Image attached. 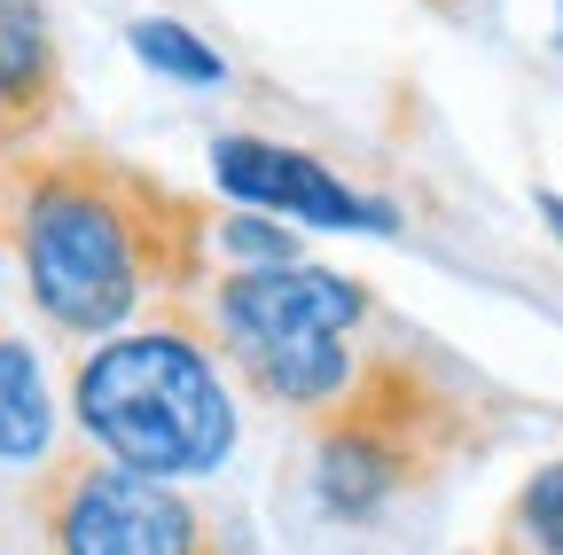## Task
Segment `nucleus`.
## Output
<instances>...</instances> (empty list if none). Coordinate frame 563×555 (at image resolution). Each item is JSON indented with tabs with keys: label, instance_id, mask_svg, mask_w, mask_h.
Instances as JSON below:
<instances>
[{
	"label": "nucleus",
	"instance_id": "f257e3e1",
	"mask_svg": "<svg viewBox=\"0 0 563 555\" xmlns=\"http://www.w3.org/2000/svg\"><path fill=\"white\" fill-rule=\"evenodd\" d=\"M9 251L47 329L102 344L141 313L203 298L211 282V212L87 142L9 157Z\"/></svg>",
	"mask_w": 563,
	"mask_h": 555
},
{
	"label": "nucleus",
	"instance_id": "f03ea898",
	"mask_svg": "<svg viewBox=\"0 0 563 555\" xmlns=\"http://www.w3.org/2000/svg\"><path fill=\"white\" fill-rule=\"evenodd\" d=\"M493 439V399L415 344H368L344 399L313 414L306 493L329 524H376L446 485Z\"/></svg>",
	"mask_w": 563,
	"mask_h": 555
},
{
	"label": "nucleus",
	"instance_id": "7ed1b4c3",
	"mask_svg": "<svg viewBox=\"0 0 563 555\" xmlns=\"http://www.w3.org/2000/svg\"><path fill=\"white\" fill-rule=\"evenodd\" d=\"M70 423L87 431V446L118 469L196 485L211 469H228L243 439L235 376L220 360L211 329L188 306L141 313L133 329L102 336L70 376Z\"/></svg>",
	"mask_w": 563,
	"mask_h": 555
},
{
	"label": "nucleus",
	"instance_id": "20e7f679",
	"mask_svg": "<svg viewBox=\"0 0 563 555\" xmlns=\"http://www.w3.org/2000/svg\"><path fill=\"white\" fill-rule=\"evenodd\" d=\"M368 321H376V290L361 274H336L313 258L228 266L203 282V329L220 344L228 376L290 414H321L344 399L352 368L368 353L361 344Z\"/></svg>",
	"mask_w": 563,
	"mask_h": 555
},
{
	"label": "nucleus",
	"instance_id": "39448f33",
	"mask_svg": "<svg viewBox=\"0 0 563 555\" xmlns=\"http://www.w3.org/2000/svg\"><path fill=\"white\" fill-rule=\"evenodd\" d=\"M32 509H40L47 555H235V532L220 524V509H203L165 477L118 469L95 446L47 454Z\"/></svg>",
	"mask_w": 563,
	"mask_h": 555
},
{
	"label": "nucleus",
	"instance_id": "423d86ee",
	"mask_svg": "<svg viewBox=\"0 0 563 555\" xmlns=\"http://www.w3.org/2000/svg\"><path fill=\"white\" fill-rule=\"evenodd\" d=\"M211 180H220V196H235L243 212L290 220V227H321V235H399V203L336 180L321 157H306L290 142H266V133H220V142H211Z\"/></svg>",
	"mask_w": 563,
	"mask_h": 555
},
{
	"label": "nucleus",
	"instance_id": "0eeeda50",
	"mask_svg": "<svg viewBox=\"0 0 563 555\" xmlns=\"http://www.w3.org/2000/svg\"><path fill=\"white\" fill-rule=\"evenodd\" d=\"M63 110V47L47 0H0V157L40 149Z\"/></svg>",
	"mask_w": 563,
	"mask_h": 555
},
{
	"label": "nucleus",
	"instance_id": "6e6552de",
	"mask_svg": "<svg viewBox=\"0 0 563 555\" xmlns=\"http://www.w3.org/2000/svg\"><path fill=\"white\" fill-rule=\"evenodd\" d=\"M55 454V391L24 336H0V469H32Z\"/></svg>",
	"mask_w": 563,
	"mask_h": 555
},
{
	"label": "nucleus",
	"instance_id": "1a4fd4ad",
	"mask_svg": "<svg viewBox=\"0 0 563 555\" xmlns=\"http://www.w3.org/2000/svg\"><path fill=\"white\" fill-rule=\"evenodd\" d=\"M477 555H563V454L525 469V485L501 501Z\"/></svg>",
	"mask_w": 563,
	"mask_h": 555
},
{
	"label": "nucleus",
	"instance_id": "9d476101",
	"mask_svg": "<svg viewBox=\"0 0 563 555\" xmlns=\"http://www.w3.org/2000/svg\"><path fill=\"white\" fill-rule=\"evenodd\" d=\"M125 47L150 63L157 79H173V87H220L228 79V55L211 47V40H196L180 16H133L125 24Z\"/></svg>",
	"mask_w": 563,
	"mask_h": 555
},
{
	"label": "nucleus",
	"instance_id": "9b49d317",
	"mask_svg": "<svg viewBox=\"0 0 563 555\" xmlns=\"http://www.w3.org/2000/svg\"><path fill=\"white\" fill-rule=\"evenodd\" d=\"M211 243H220L235 266H298V235H290V220H266V212H235L211 227Z\"/></svg>",
	"mask_w": 563,
	"mask_h": 555
},
{
	"label": "nucleus",
	"instance_id": "f8f14e48",
	"mask_svg": "<svg viewBox=\"0 0 563 555\" xmlns=\"http://www.w3.org/2000/svg\"><path fill=\"white\" fill-rule=\"evenodd\" d=\"M532 212H540V220H548V235L563 243V196H555V188H540V196H532Z\"/></svg>",
	"mask_w": 563,
	"mask_h": 555
},
{
	"label": "nucleus",
	"instance_id": "ddd939ff",
	"mask_svg": "<svg viewBox=\"0 0 563 555\" xmlns=\"http://www.w3.org/2000/svg\"><path fill=\"white\" fill-rule=\"evenodd\" d=\"M0 274H9V157H0Z\"/></svg>",
	"mask_w": 563,
	"mask_h": 555
},
{
	"label": "nucleus",
	"instance_id": "4468645a",
	"mask_svg": "<svg viewBox=\"0 0 563 555\" xmlns=\"http://www.w3.org/2000/svg\"><path fill=\"white\" fill-rule=\"evenodd\" d=\"M555 47H563V24H555Z\"/></svg>",
	"mask_w": 563,
	"mask_h": 555
}]
</instances>
